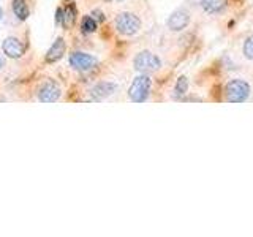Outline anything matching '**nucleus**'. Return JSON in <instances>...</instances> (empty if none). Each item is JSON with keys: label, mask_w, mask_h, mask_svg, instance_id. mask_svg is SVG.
Instances as JSON below:
<instances>
[{"label": "nucleus", "mask_w": 253, "mask_h": 237, "mask_svg": "<svg viewBox=\"0 0 253 237\" xmlns=\"http://www.w3.org/2000/svg\"><path fill=\"white\" fill-rule=\"evenodd\" d=\"M2 13H3V10H2V6H0V19H2Z\"/></svg>", "instance_id": "a211bd4d"}, {"label": "nucleus", "mask_w": 253, "mask_h": 237, "mask_svg": "<svg viewBox=\"0 0 253 237\" xmlns=\"http://www.w3.org/2000/svg\"><path fill=\"white\" fill-rule=\"evenodd\" d=\"M116 29L121 35L131 37L141 29V21L133 13H121L116 18Z\"/></svg>", "instance_id": "7ed1b4c3"}, {"label": "nucleus", "mask_w": 253, "mask_h": 237, "mask_svg": "<svg viewBox=\"0 0 253 237\" xmlns=\"http://www.w3.org/2000/svg\"><path fill=\"white\" fill-rule=\"evenodd\" d=\"M67 49V44H65V40L63 38H57L55 41L52 43V46L49 47V51L46 54V62H57L63 57Z\"/></svg>", "instance_id": "9d476101"}, {"label": "nucleus", "mask_w": 253, "mask_h": 237, "mask_svg": "<svg viewBox=\"0 0 253 237\" xmlns=\"http://www.w3.org/2000/svg\"><path fill=\"white\" fill-rule=\"evenodd\" d=\"M250 95V85L242 79H233L225 87V97L229 103H244Z\"/></svg>", "instance_id": "f03ea898"}, {"label": "nucleus", "mask_w": 253, "mask_h": 237, "mask_svg": "<svg viewBox=\"0 0 253 237\" xmlns=\"http://www.w3.org/2000/svg\"><path fill=\"white\" fill-rule=\"evenodd\" d=\"M81 29L84 34H92V32L97 30V22H95L92 16H84L81 21Z\"/></svg>", "instance_id": "4468645a"}, {"label": "nucleus", "mask_w": 253, "mask_h": 237, "mask_svg": "<svg viewBox=\"0 0 253 237\" xmlns=\"http://www.w3.org/2000/svg\"><path fill=\"white\" fill-rule=\"evenodd\" d=\"M226 0H201V6L208 13H218L225 8Z\"/></svg>", "instance_id": "ddd939ff"}, {"label": "nucleus", "mask_w": 253, "mask_h": 237, "mask_svg": "<svg viewBox=\"0 0 253 237\" xmlns=\"http://www.w3.org/2000/svg\"><path fill=\"white\" fill-rule=\"evenodd\" d=\"M3 54H6L8 57L11 59H21L24 54H26V46L22 44L21 40L14 38V37H8L3 44H2Z\"/></svg>", "instance_id": "0eeeda50"}, {"label": "nucleus", "mask_w": 253, "mask_h": 237, "mask_svg": "<svg viewBox=\"0 0 253 237\" xmlns=\"http://www.w3.org/2000/svg\"><path fill=\"white\" fill-rule=\"evenodd\" d=\"M244 55L249 60H253V37L247 38V41L244 43Z\"/></svg>", "instance_id": "dca6fc26"}, {"label": "nucleus", "mask_w": 253, "mask_h": 237, "mask_svg": "<svg viewBox=\"0 0 253 237\" xmlns=\"http://www.w3.org/2000/svg\"><path fill=\"white\" fill-rule=\"evenodd\" d=\"M150 85H152V81H150V78L146 73H142L138 78H134L131 85H130V89H128L130 100L134 103L146 101L149 97V92H150Z\"/></svg>", "instance_id": "f257e3e1"}, {"label": "nucleus", "mask_w": 253, "mask_h": 237, "mask_svg": "<svg viewBox=\"0 0 253 237\" xmlns=\"http://www.w3.org/2000/svg\"><path fill=\"white\" fill-rule=\"evenodd\" d=\"M134 68H136L139 73H152V71H157L162 67L160 59L157 57L155 54L149 52V51H142L139 52L136 57H134Z\"/></svg>", "instance_id": "20e7f679"}, {"label": "nucleus", "mask_w": 253, "mask_h": 237, "mask_svg": "<svg viewBox=\"0 0 253 237\" xmlns=\"http://www.w3.org/2000/svg\"><path fill=\"white\" fill-rule=\"evenodd\" d=\"M76 21V6L73 3L67 5V8L63 10V16H62V26L63 27H73V24Z\"/></svg>", "instance_id": "9b49d317"}, {"label": "nucleus", "mask_w": 253, "mask_h": 237, "mask_svg": "<svg viewBox=\"0 0 253 237\" xmlns=\"http://www.w3.org/2000/svg\"><path fill=\"white\" fill-rule=\"evenodd\" d=\"M97 63L98 60L95 59L93 55L85 54V52H73L70 55V65L79 71H89L97 65Z\"/></svg>", "instance_id": "39448f33"}, {"label": "nucleus", "mask_w": 253, "mask_h": 237, "mask_svg": "<svg viewBox=\"0 0 253 237\" xmlns=\"http://www.w3.org/2000/svg\"><path fill=\"white\" fill-rule=\"evenodd\" d=\"M3 65H5V62H3V59H0V70L3 68Z\"/></svg>", "instance_id": "f3484780"}, {"label": "nucleus", "mask_w": 253, "mask_h": 237, "mask_svg": "<svg viewBox=\"0 0 253 237\" xmlns=\"http://www.w3.org/2000/svg\"><path fill=\"white\" fill-rule=\"evenodd\" d=\"M11 8H13V13L18 16V19L26 21L29 18V8H27L26 0H13Z\"/></svg>", "instance_id": "f8f14e48"}, {"label": "nucleus", "mask_w": 253, "mask_h": 237, "mask_svg": "<svg viewBox=\"0 0 253 237\" xmlns=\"http://www.w3.org/2000/svg\"><path fill=\"white\" fill-rule=\"evenodd\" d=\"M190 22V16L185 10H177L174 11L169 19H168V27L174 32H179V30H184Z\"/></svg>", "instance_id": "6e6552de"}, {"label": "nucleus", "mask_w": 253, "mask_h": 237, "mask_svg": "<svg viewBox=\"0 0 253 237\" xmlns=\"http://www.w3.org/2000/svg\"><path fill=\"white\" fill-rule=\"evenodd\" d=\"M60 97V87L55 81H46L38 89V98L43 103H54Z\"/></svg>", "instance_id": "423d86ee"}, {"label": "nucleus", "mask_w": 253, "mask_h": 237, "mask_svg": "<svg viewBox=\"0 0 253 237\" xmlns=\"http://www.w3.org/2000/svg\"><path fill=\"white\" fill-rule=\"evenodd\" d=\"M116 90H117V84L103 81V82H98L97 85H95L93 89L90 90V93H92L93 100L100 101V100H105V98L111 97V95H113Z\"/></svg>", "instance_id": "1a4fd4ad"}, {"label": "nucleus", "mask_w": 253, "mask_h": 237, "mask_svg": "<svg viewBox=\"0 0 253 237\" xmlns=\"http://www.w3.org/2000/svg\"><path fill=\"white\" fill-rule=\"evenodd\" d=\"M187 90H188V79L185 76H180L177 79V82H176V89H174V92H176V97H180V95L187 93Z\"/></svg>", "instance_id": "2eb2a0df"}]
</instances>
